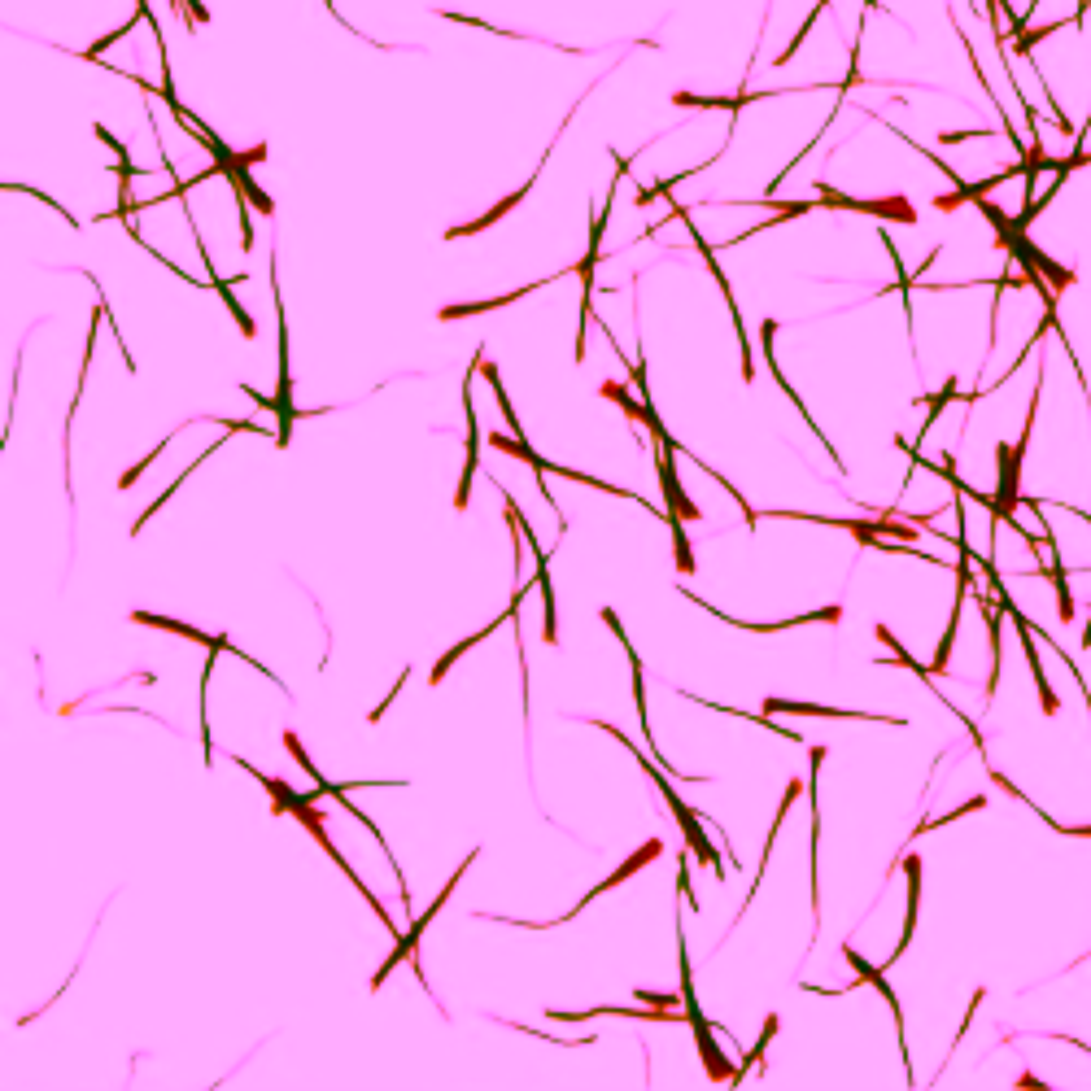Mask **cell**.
Instances as JSON below:
<instances>
[{"label": "cell", "mask_w": 1091, "mask_h": 1091, "mask_svg": "<svg viewBox=\"0 0 1091 1091\" xmlns=\"http://www.w3.org/2000/svg\"><path fill=\"white\" fill-rule=\"evenodd\" d=\"M677 956H681V991H686V1017H690L694 1035H699V1057H703V1070H707V1078H712V1083H734V1070H729L725 1057H721V1048H716V1043H712V1030H707L703 1013H699V1000H694V987H690V956H686V934H681Z\"/></svg>", "instance_id": "6da1fadb"}, {"label": "cell", "mask_w": 1091, "mask_h": 1091, "mask_svg": "<svg viewBox=\"0 0 1091 1091\" xmlns=\"http://www.w3.org/2000/svg\"><path fill=\"white\" fill-rule=\"evenodd\" d=\"M817 193L830 201V210H856V214H873V219H899V223H917V210L908 206L904 197H886V201H856V197H843L834 188L817 184Z\"/></svg>", "instance_id": "7a4b0ae2"}, {"label": "cell", "mask_w": 1091, "mask_h": 1091, "mask_svg": "<svg viewBox=\"0 0 1091 1091\" xmlns=\"http://www.w3.org/2000/svg\"><path fill=\"white\" fill-rule=\"evenodd\" d=\"M136 625H149V629H166V633H179V638H193V642H201L206 646V651H232V655H241L236 651L232 642L227 638H214V633H201V629H193V625H179V620H171V616H149V611H136ZM241 659H249V655H241ZM249 664L254 668H262V659H249Z\"/></svg>", "instance_id": "3957f363"}, {"label": "cell", "mask_w": 1091, "mask_h": 1091, "mask_svg": "<svg viewBox=\"0 0 1091 1091\" xmlns=\"http://www.w3.org/2000/svg\"><path fill=\"white\" fill-rule=\"evenodd\" d=\"M659 851H664V843H659V838H651V843H646V847H638V851H633V856L625 860V865H620L616 873H611V878H607V882H598V886H594V891H590V895H585V899H581V904H577V908H572V913H568V917H577V913H581V908H585V904H594V899H598V895H607V891H611V886H620V882H625V878H633V873H638L642 865H651V860L659 856Z\"/></svg>", "instance_id": "277c9868"}, {"label": "cell", "mask_w": 1091, "mask_h": 1091, "mask_svg": "<svg viewBox=\"0 0 1091 1091\" xmlns=\"http://www.w3.org/2000/svg\"><path fill=\"white\" fill-rule=\"evenodd\" d=\"M533 179H537V175H533ZM533 179H529V184H524V188H515L511 197H502L494 210H489V214H481V219H472V223H463V227H450V232H446V241H459V236H472V232H485V227H494V223L502 219V214H507V210H515V206H520L524 197L533 193Z\"/></svg>", "instance_id": "5b68a950"}, {"label": "cell", "mask_w": 1091, "mask_h": 1091, "mask_svg": "<svg viewBox=\"0 0 1091 1091\" xmlns=\"http://www.w3.org/2000/svg\"><path fill=\"white\" fill-rule=\"evenodd\" d=\"M546 280H555V275H542L537 284H546ZM537 284H524V289H515L507 297H494V302H463V306H446V310H437L441 319H467V315H485V310H498V306H507V302H520L524 293H533Z\"/></svg>", "instance_id": "8992f818"}, {"label": "cell", "mask_w": 1091, "mask_h": 1091, "mask_svg": "<svg viewBox=\"0 0 1091 1091\" xmlns=\"http://www.w3.org/2000/svg\"><path fill=\"white\" fill-rule=\"evenodd\" d=\"M908 917H904V939H899L895 947V956H904L908 952V943H913V930H917V904H921V860H908Z\"/></svg>", "instance_id": "52a82bcc"}, {"label": "cell", "mask_w": 1091, "mask_h": 1091, "mask_svg": "<svg viewBox=\"0 0 1091 1091\" xmlns=\"http://www.w3.org/2000/svg\"><path fill=\"white\" fill-rule=\"evenodd\" d=\"M843 952H847V961H851V965H856V974H860V978H865V982H869V987H878V991H882V1000H886V1004H891V1013H895V1022H899V1026H904V1017H899V995L891 991V982H886V978H882V969H873V965H865V961H860V956H856V947H843Z\"/></svg>", "instance_id": "ba28073f"}, {"label": "cell", "mask_w": 1091, "mask_h": 1091, "mask_svg": "<svg viewBox=\"0 0 1091 1091\" xmlns=\"http://www.w3.org/2000/svg\"><path fill=\"white\" fill-rule=\"evenodd\" d=\"M498 625H507V616H502V620H494V625H485L481 633H472V638H463L459 646H454V651H446V659H437V668H433V686H437V681H441V677H446V673H450V664H454V659H459L463 651H472V646H476V642H481V638H489V633H494Z\"/></svg>", "instance_id": "9c48e42d"}, {"label": "cell", "mask_w": 1091, "mask_h": 1091, "mask_svg": "<svg viewBox=\"0 0 1091 1091\" xmlns=\"http://www.w3.org/2000/svg\"><path fill=\"white\" fill-rule=\"evenodd\" d=\"M485 380H489V385H494V398H498V406H502V419H507V428H511L515 437H520V419H515V411H511V398H507V389H502L498 371H494V367H485Z\"/></svg>", "instance_id": "30bf717a"}, {"label": "cell", "mask_w": 1091, "mask_h": 1091, "mask_svg": "<svg viewBox=\"0 0 1091 1091\" xmlns=\"http://www.w3.org/2000/svg\"><path fill=\"white\" fill-rule=\"evenodd\" d=\"M773 1035H777V1017H769V1022H764V1035H760V1043H755V1048L747 1052V1061H742V1070H734V1083H742V1074H747L751 1065L764 1057V1048H769V1043H773Z\"/></svg>", "instance_id": "8fae6325"}, {"label": "cell", "mask_w": 1091, "mask_h": 1091, "mask_svg": "<svg viewBox=\"0 0 1091 1091\" xmlns=\"http://www.w3.org/2000/svg\"><path fill=\"white\" fill-rule=\"evenodd\" d=\"M982 803H987V799H982V795H974L969 803H961V808H956V812H947V817H939V821H921V825H917V834H926V830H939V825H952V821H961L965 812H978Z\"/></svg>", "instance_id": "7c38bea8"}, {"label": "cell", "mask_w": 1091, "mask_h": 1091, "mask_svg": "<svg viewBox=\"0 0 1091 1091\" xmlns=\"http://www.w3.org/2000/svg\"><path fill=\"white\" fill-rule=\"evenodd\" d=\"M952 398H956V380H947V385H943V393H934V398H930V415H926V428H934V419L943 415V406L952 402Z\"/></svg>", "instance_id": "4fadbf2b"}, {"label": "cell", "mask_w": 1091, "mask_h": 1091, "mask_svg": "<svg viewBox=\"0 0 1091 1091\" xmlns=\"http://www.w3.org/2000/svg\"><path fill=\"white\" fill-rule=\"evenodd\" d=\"M328 9H332V0H328Z\"/></svg>", "instance_id": "5bb4252c"}]
</instances>
